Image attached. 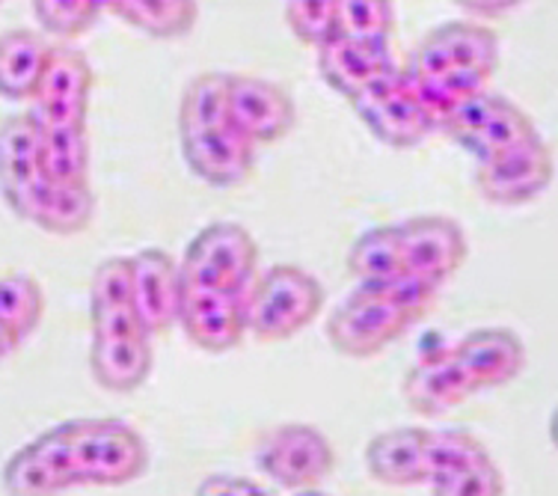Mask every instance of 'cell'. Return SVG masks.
<instances>
[{
	"mask_svg": "<svg viewBox=\"0 0 558 496\" xmlns=\"http://www.w3.org/2000/svg\"><path fill=\"white\" fill-rule=\"evenodd\" d=\"M60 434L75 485H131L149 467V446L129 422L72 420L60 425Z\"/></svg>",
	"mask_w": 558,
	"mask_h": 496,
	"instance_id": "1",
	"label": "cell"
},
{
	"mask_svg": "<svg viewBox=\"0 0 558 496\" xmlns=\"http://www.w3.org/2000/svg\"><path fill=\"white\" fill-rule=\"evenodd\" d=\"M324 306L322 282L298 265H277L244 294V322L262 342H286L310 327Z\"/></svg>",
	"mask_w": 558,
	"mask_h": 496,
	"instance_id": "2",
	"label": "cell"
},
{
	"mask_svg": "<svg viewBox=\"0 0 558 496\" xmlns=\"http://www.w3.org/2000/svg\"><path fill=\"white\" fill-rule=\"evenodd\" d=\"M418 315L377 286H356L327 318V339L342 356L368 360L408 334Z\"/></svg>",
	"mask_w": 558,
	"mask_h": 496,
	"instance_id": "3",
	"label": "cell"
},
{
	"mask_svg": "<svg viewBox=\"0 0 558 496\" xmlns=\"http://www.w3.org/2000/svg\"><path fill=\"white\" fill-rule=\"evenodd\" d=\"M437 129L446 131L451 141L458 143L463 152H470L478 164L494 161L505 152L541 137L535 122L517 108L514 101L496 96L490 89H484L478 96L466 98L458 108L449 110L437 122Z\"/></svg>",
	"mask_w": 558,
	"mask_h": 496,
	"instance_id": "4",
	"label": "cell"
},
{
	"mask_svg": "<svg viewBox=\"0 0 558 496\" xmlns=\"http://www.w3.org/2000/svg\"><path fill=\"white\" fill-rule=\"evenodd\" d=\"M258 244L241 223H211L199 229L179 265L182 282L244 298L253 286Z\"/></svg>",
	"mask_w": 558,
	"mask_h": 496,
	"instance_id": "5",
	"label": "cell"
},
{
	"mask_svg": "<svg viewBox=\"0 0 558 496\" xmlns=\"http://www.w3.org/2000/svg\"><path fill=\"white\" fill-rule=\"evenodd\" d=\"M93 318V346H89V372L98 387L110 392H134L146 384L155 363L151 336L140 327L131 306Z\"/></svg>",
	"mask_w": 558,
	"mask_h": 496,
	"instance_id": "6",
	"label": "cell"
},
{
	"mask_svg": "<svg viewBox=\"0 0 558 496\" xmlns=\"http://www.w3.org/2000/svg\"><path fill=\"white\" fill-rule=\"evenodd\" d=\"M499 65V36L490 27L475 22H446L410 51L404 69L408 81L442 75L494 77Z\"/></svg>",
	"mask_w": 558,
	"mask_h": 496,
	"instance_id": "7",
	"label": "cell"
},
{
	"mask_svg": "<svg viewBox=\"0 0 558 496\" xmlns=\"http://www.w3.org/2000/svg\"><path fill=\"white\" fill-rule=\"evenodd\" d=\"M262 473L291 491H315L318 482L333 473L336 452L315 425L306 422H286L270 428L256 449Z\"/></svg>",
	"mask_w": 558,
	"mask_h": 496,
	"instance_id": "8",
	"label": "cell"
},
{
	"mask_svg": "<svg viewBox=\"0 0 558 496\" xmlns=\"http://www.w3.org/2000/svg\"><path fill=\"white\" fill-rule=\"evenodd\" d=\"M348 105L363 119L365 129L389 149H416L434 131V119L418 105L401 72H392L384 81L372 84Z\"/></svg>",
	"mask_w": 558,
	"mask_h": 496,
	"instance_id": "9",
	"label": "cell"
},
{
	"mask_svg": "<svg viewBox=\"0 0 558 496\" xmlns=\"http://www.w3.org/2000/svg\"><path fill=\"white\" fill-rule=\"evenodd\" d=\"M404 274L440 289L454 277L470 253V241L461 223L446 215H418L398 223Z\"/></svg>",
	"mask_w": 558,
	"mask_h": 496,
	"instance_id": "10",
	"label": "cell"
},
{
	"mask_svg": "<svg viewBox=\"0 0 558 496\" xmlns=\"http://www.w3.org/2000/svg\"><path fill=\"white\" fill-rule=\"evenodd\" d=\"M93 96V65L72 48H51L39 87L33 93V108L27 110L39 125L60 129H86Z\"/></svg>",
	"mask_w": 558,
	"mask_h": 496,
	"instance_id": "11",
	"label": "cell"
},
{
	"mask_svg": "<svg viewBox=\"0 0 558 496\" xmlns=\"http://www.w3.org/2000/svg\"><path fill=\"white\" fill-rule=\"evenodd\" d=\"M226 105H229V122L253 146L282 141L298 122L291 96L268 77L226 75Z\"/></svg>",
	"mask_w": 558,
	"mask_h": 496,
	"instance_id": "12",
	"label": "cell"
},
{
	"mask_svg": "<svg viewBox=\"0 0 558 496\" xmlns=\"http://www.w3.org/2000/svg\"><path fill=\"white\" fill-rule=\"evenodd\" d=\"M553 182V152L541 137L475 167V187L494 205H526Z\"/></svg>",
	"mask_w": 558,
	"mask_h": 496,
	"instance_id": "13",
	"label": "cell"
},
{
	"mask_svg": "<svg viewBox=\"0 0 558 496\" xmlns=\"http://www.w3.org/2000/svg\"><path fill=\"white\" fill-rule=\"evenodd\" d=\"M182 158L191 173L215 187H238L253 176L256 167V146L232 125L220 122L211 129L179 131Z\"/></svg>",
	"mask_w": 558,
	"mask_h": 496,
	"instance_id": "14",
	"label": "cell"
},
{
	"mask_svg": "<svg viewBox=\"0 0 558 496\" xmlns=\"http://www.w3.org/2000/svg\"><path fill=\"white\" fill-rule=\"evenodd\" d=\"M179 262L167 250L146 247L131 256V310L149 336H161L179 318L182 303Z\"/></svg>",
	"mask_w": 558,
	"mask_h": 496,
	"instance_id": "15",
	"label": "cell"
},
{
	"mask_svg": "<svg viewBox=\"0 0 558 496\" xmlns=\"http://www.w3.org/2000/svg\"><path fill=\"white\" fill-rule=\"evenodd\" d=\"M182 330L196 348L208 354H223L241 346L247 334L244 322V298L238 294L217 292L205 286H187L182 289V303H179V318Z\"/></svg>",
	"mask_w": 558,
	"mask_h": 496,
	"instance_id": "16",
	"label": "cell"
},
{
	"mask_svg": "<svg viewBox=\"0 0 558 496\" xmlns=\"http://www.w3.org/2000/svg\"><path fill=\"white\" fill-rule=\"evenodd\" d=\"M0 482L7 496H60L69 487H75L60 425L24 443L19 452H12L10 461L3 464Z\"/></svg>",
	"mask_w": 558,
	"mask_h": 496,
	"instance_id": "17",
	"label": "cell"
},
{
	"mask_svg": "<svg viewBox=\"0 0 558 496\" xmlns=\"http://www.w3.org/2000/svg\"><path fill=\"white\" fill-rule=\"evenodd\" d=\"M392 72H398V65L389 55V43L336 36L333 43L318 48V75L348 101Z\"/></svg>",
	"mask_w": 558,
	"mask_h": 496,
	"instance_id": "18",
	"label": "cell"
},
{
	"mask_svg": "<svg viewBox=\"0 0 558 496\" xmlns=\"http://www.w3.org/2000/svg\"><path fill=\"white\" fill-rule=\"evenodd\" d=\"M451 351L475 392L508 387L526 368V346L508 327H478Z\"/></svg>",
	"mask_w": 558,
	"mask_h": 496,
	"instance_id": "19",
	"label": "cell"
},
{
	"mask_svg": "<svg viewBox=\"0 0 558 496\" xmlns=\"http://www.w3.org/2000/svg\"><path fill=\"white\" fill-rule=\"evenodd\" d=\"M430 428H392L365 443V470L387 487H413L430 482Z\"/></svg>",
	"mask_w": 558,
	"mask_h": 496,
	"instance_id": "20",
	"label": "cell"
},
{
	"mask_svg": "<svg viewBox=\"0 0 558 496\" xmlns=\"http://www.w3.org/2000/svg\"><path fill=\"white\" fill-rule=\"evenodd\" d=\"M401 392H404L410 410H416L422 416H437L442 410L463 404L475 389L463 375V368L458 366L454 351L437 348V351L418 356L416 363L408 368Z\"/></svg>",
	"mask_w": 558,
	"mask_h": 496,
	"instance_id": "21",
	"label": "cell"
},
{
	"mask_svg": "<svg viewBox=\"0 0 558 496\" xmlns=\"http://www.w3.org/2000/svg\"><path fill=\"white\" fill-rule=\"evenodd\" d=\"M39 173V131L31 113H15L0 122V196L15 211L36 184Z\"/></svg>",
	"mask_w": 558,
	"mask_h": 496,
	"instance_id": "22",
	"label": "cell"
},
{
	"mask_svg": "<svg viewBox=\"0 0 558 496\" xmlns=\"http://www.w3.org/2000/svg\"><path fill=\"white\" fill-rule=\"evenodd\" d=\"M12 215L51 235H77L93 223L96 196L89 187H57L43 179Z\"/></svg>",
	"mask_w": 558,
	"mask_h": 496,
	"instance_id": "23",
	"label": "cell"
},
{
	"mask_svg": "<svg viewBox=\"0 0 558 496\" xmlns=\"http://www.w3.org/2000/svg\"><path fill=\"white\" fill-rule=\"evenodd\" d=\"M51 55V45L39 33L15 31L0 33V96L7 101H31L39 77Z\"/></svg>",
	"mask_w": 558,
	"mask_h": 496,
	"instance_id": "24",
	"label": "cell"
},
{
	"mask_svg": "<svg viewBox=\"0 0 558 496\" xmlns=\"http://www.w3.org/2000/svg\"><path fill=\"white\" fill-rule=\"evenodd\" d=\"M36 122V119H33ZM39 173L57 187H89V137L86 129L39 125Z\"/></svg>",
	"mask_w": 558,
	"mask_h": 496,
	"instance_id": "25",
	"label": "cell"
},
{
	"mask_svg": "<svg viewBox=\"0 0 558 496\" xmlns=\"http://www.w3.org/2000/svg\"><path fill=\"white\" fill-rule=\"evenodd\" d=\"M105 10L151 39H182L199 19L194 0H110Z\"/></svg>",
	"mask_w": 558,
	"mask_h": 496,
	"instance_id": "26",
	"label": "cell"
},
{
	"mask_svg": "<svg viewBox=\"0 0 558 496\" xmlns=\"http://www.w3.org/2000/svg\"><path fill=\"white\" fill-rule=\"evenodd\" d=\"M348 270L360 280V286H365V282H387L398 274H404L398 227L365 229L348 250Z\"/></svg>",
	"mask_w": 558,
	"mask_h": 496,
	"instance_id": "27",
	"label": "cell"
},
{
	"mask_svg": "<svg viewBox=\"0 0 558 496\" xmlns=\"http://www.w3.org/2000/svg\"><path fill=\"white\" fill-rule=\"evenodd\" d=\"M45 315V292L31 274H0V324L19 339L39 327Z\"/></svg>",
	"mask_w": 558,
	"mask_h": 496,
	"instance_id": "28",
	"label": "cell"
},
{
	"mask_svg": "<svg viewBox=\"0 0 558 496\" xmlns=\"http://www.w3.org/2000/svg\"><path fill=\"white\" fill-rule=\"evenodd\" d=\"M229 122L226 105V75L223 72H205L196 75L179 101V131L211 129Z\"/></svg>",
	"mask_w": 558,
	"mask_h": 496,
	"instance_id": "29",
	"label": "cell"
},
{
	"mask_svg": "<svg viewBox=\"0 0 558 496\" xmlns=\"http://www.w3.org/2000/svg\"><path fill=\"white\" fill-rule=\"evenodd\" d=\"M101 12H105V3L98 0H36L33 3V15L39 27L60 39L84 36L98 22Z\"/></svg>",
	"mask_w": 558,
	"mask_h": 496,
	"instance_id": "30",
	"label": "cell"
},
{
	"mask_svg": "<svg viewBox=\"0 0 558 496\" xmlns=\"http://www.w3.org/2000/svg\"><path fill=\"white\" fill-rule=\"evenodd\" d=\"M505 475L490 452L478 455L461 470L430 482V496H502Z\"/></svg>",
	"mask_w": 558,
	"mask_h": 496,
	"instance_id": "31",
	"label": "cell"
},
{
	"mask_svg": "<svg viewBox=\"0 0 558 496\" xmlns=\"http://www.w3.org/2000/svg\"><path fill=\"white\" fill-rule=\"evenodd\" d=\"M396 31V7L389 0H342L339 3V36L389 43Z\"/></svg>",
	"mask_w": 558,
	"mask_h": 496,
	"instance_id": "32",
	"label": "cell"
},
{
	"mask_svg": "<svg viewBox=\"0 0 558 496\" xmlns=\"http://www.w3.org/2000/svg\"><path fill=\"white\" fill-rule=\"evenodd\" d=\"M286 24L289 31L312 45L324 48L339 36V0H301L286 7Z\"/></svg>",
	"mask_w": 558,
	"mask_h": 496,
	"instance_id": "33",
	"label": "cell"
},
{
	"mask_svg": "<svg viewBox=\"0 0 558 496\" xmlns=\"http://www.w3.org/2000/svg\"><path fill=\"white\" fill-rule=\"evenodd\" d=\"M131 306V256H110L93 274L89 315Z\"/></svg>",
	"mask_w": 558,
	"mask_h": 496,
	"instance_id": "34",
	"label": "cell"
},
{
	"mask_svg": "<svg viewBox=\"0 0 558 496\" xmlns=\"http://www.w3.org/2000/svg\"><path fill=\"white\" fill-rule=\"evenodd\" d=\"M194 496H268L258 485L241 479V475H208L199 482Z\"/></svg>",
	"mask_w": 558,
	"mask_h": 496,
	"instance_id": "35",
	"label": "cell"
},
{
	"mask_svg": "<svg viewBox=\"0 0 558 496\" xmlns=\"http://www.w3.org/2000/svg\"><path fill=\"white\" fill-rule=\"evenodd\" d=\"M19 346H22V339L0 324V366H3V363H7V360H10L15 351H19Z\"/></svg>",
	"mask_w": 558,
	"mask_h": 496,
	"instance_id": "36",
	"label": "cell"
},
{
	"mask_svg": "<svg viewBox=\"0 0 558 496\" xmlns=\"http://www.w3.org/2000/svg\"><path fill=\"white\" fill-rule=\"evenodd\" d=\"M463 7L475 15H505V12L514 10L517 3H463Z\"/></svg>",
	"mask_w": 558,
	"mask_h": 496,
	"instance_id": "37",
	"label": "cell"
},
{
	"mask_svg": "<svg viewBox=\"0 0 558 496\" xmlns=\"http://www.w3.org/2000/svg\"><path fill=\"white\" fill-rule=\"evenodd\" d=\"M298 496H327V494H322V491H301Z\"/></svg>",
	"mask_w": 558,
	"mask_h": 496,
	"instance_id": "38",
	"label": "cell"
}]
</instances>
